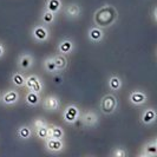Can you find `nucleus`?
Segmentation results:
<instances>
[{
    "mask_svg": "<svg viewBox=\"0 0 157 157\" xmlns=\"http://www.w3.org/2000/svg\"><path fill=\"white\" fill-rule=\"evenodd\" d=\"M118 20V11L112 4H104L101 7H98L94 13V26H98L101 29H109L112 27Z\"/></svg>",
    "mask_w": 157,
    "mask_h": 157,
    "instance_id": "f257e3e1",
    "label": "nucleus"
},
{
    "mask_svg": "<svg viewBox=\"0 0 157 157\" xmlns=\"http://www.w3.org/2000/svg\"><path fill=\"white\" fill-rule=\"evenodd\" d=\"M118 109V98L115 94H104L99 102V110L103 115L110 116L113 115Z\"/></svg>",
    "mask_w": 157,
    "mask_h": 157,
    "instance_id": "f03ea898",
    "label": "nucleus"
},
{
    "mask_svg": "<svg viewBox=\"0 0 157 157\" xmlns=\"http://www.w3.org/2000/svg\"><path fill=\"white\" fill-rule=\"evenodd\" d=\"M80 115H82V110L79 109L77 104H69L64 108L63 112H62V119L64 121L65 124L73 125L79 121Z\"/></svg>",
    "mask_w": 157,
    "mask_h": 157,
    "instance_id": "7ed1b4c3",
    "label": "nucleus"
},
{
    "mask_svg": "<svg viewBox=\"0 0 157 157\" xmlns=\"http://www.w3.org/2000/svg\"><path fill=\"white\" fill-rule=\"evenodd\" d=\"M31 38L33 41H36L38 44L47 43L51 38V31H50L48 26L41 23L34 25L31 29Z\"/></svg>",
    "mask_w": 157,
    "mask_h": 157,
    "instance_id": "20e7f679",
    "label": "nucleus"
},
{
    "mask_svg": "<svg viewBox=\"0 0 157 157\" xmlns=\"http://www.w3.org/2000/svg\"><path fill=\"white\" fill-rule=\"evenodd\" d=\"M66 148V144L64 140H57V138H51L48 137L44 141V149L50 155H59L62 154Z\"/></svg>",
    "mask_w": 157,
    "mask_h": 157,
    "instance_id": "39448f33",
    "label": "nucleus"
},
{
    "mask_svg": "<svg viewBox=\"0 0 157 157\" xmlns=\"http://www.w3.org/2000/svg\"><path fill=\"white\" fill-rule=\"evenodd\" d=\"M128 101L129 103L132 105V106H136V108H141L143 105H145L148 101H149V96L145 91H143L141 89H135L132 90L129 96H128Z\"/></svg>",
    "mask_w": 157,
    "mask_h": 157,
    "instance_id": "423d86ee",
    "label": "nucleus"
},
{
    "mask_svg": "<svg viewBox=\"0 0 157 157\" xmlns=\"http://www.w3.org/2000/svg\"><path fill=\"white\" fill-rule=\"evenodd\" d=\"M20 101V94L19 91L17 90L16 87H11V89H7L6 91H4L1 94V99H0V103L4 105V106H14L17 105Z\"/></svg>",
    "mask_w": 157,
    "mask_h": 157,
    "instance_id": "0eeeda50",
    "label": "nucleus"
},
{
    "mask_svg": "<svg viewBox=\"0 0 157 157\" xmlns=\"http://www.w3.org/2000/svg\"><path fill=\"white\" fill-rule=\"evenodd\" d=\"M79 121L82 122V124L84 128H87V129H94L98 125L99 123V116L98 113L94 110H86L84 112H82L80 115V118Z\"/></svg>",
    "mask_w": 157,
    "mask_h": 157,
    "instance_id": "6e6552de",
    "label": "nucleus"
},
{
    "mask_svg": "<svg viewBox=\"0 0 157 157\" xmlns=\"http://www.w3.org/2000/svg\"><path fill=\"white\" fill-rule=\"evenodd\" d=\"M25 87L27 90H31V91H34L37 94H41V92L45 89V84L38 75H29V76H26Z\"/></svg>",
    "mask_w": 157,
    "mask_h": 157,
    "instance_id": "1a4fd4ad",
    "label": "nucleus"
},
{
    "mask_svg": "<svg viewBox=\"0 0 157 157\" xmlns=\"http://www.w3.org/2000/svg\"><path fill=\"white\" fill-rule=\"evenodd\" d=\"M41 106L47 112H57L60 110L62 103L59 97H57L56 94H48L41 101Z\"/></svg>",
    "mask_w": 157,
    "mask_h": 157,
    "instance_id": "9d476101",
    "label": "nucleus"
},
{
    "mask_svg": "<svg viewBox=\"0 0 157 157\" xmlns=\"http://www.w3.org/2000/svg\"><path fill=\"white\" fill-rule=\"evenodd\" d=\"M62 11H63L65 18H67L70 20L79 19L80 16H82V12H83V10H82L78 2H69V4L64 5Z\"/></svg>",
    "mask_w": 157,
    "mask_h": 157,
    "instance_id": "9b49d317",
    "label": "nucleus"
},
{
    "mask_svg": "<svg viewBox=\"0 0 157 157\" xmlns=\"http://www.w3.org/2000/svg\"><path fill=\"white\" fill-rule=\"evenodd\" d=\"M33 65H34V57L29 52H24L21 55H19L17 59V66L23 72L30 71L33 67Z\"/></svg>",
    "mask_w": 157,
    "mask_h": 157,
    "instance_id": "f8f14e48",
    "label": "nucleus"
},
{
    "mask_svg": "<svg viewBox=\"0 0 157 157\" xmlns=\"http://www.w3.org/2000/svg\"><path fill=\"white\" fill-rule=\"evenodd\" d=\"M87 40L91 44H101L105 38V31L98 26H91L87 29Z\"/></svg>",
    "mask_w": 157,
    "mask_h": 157,
    "instance_id": "ddd939ff",
    "label": "nucleus"
},
{
    "mask_svg": "<svg viewBox=\"0 0 157 157\" xmlns=\"http://www.w3.org/2000/svg\"><path fill=\"white\" fill-rule=\"evenodd\" d=\"M157 119V113L155 108L152 106H149V108H145L144 110L142 111L141 117H140V121L141 123L144 126H151L156 123Z\"/></svg>",
    "mask_w": 157,
    "mask_h": 157,
    "instance_id": "4468645a",
    "label": "nucleus"
},
{
    "mask_svg": "<svg viewBox=\"0 0 157 157\" xmlns=\"http://www.w3.org/2000/svg\"><path fill=\"white\" fill-rule=\"evenodd\" d=\"M75 50H76V43L71 38H64V39L59 40V43L57 45V52L65 56L72 55L75 52Z\"/></svg>",
    "mask_w": 157,
    "mask_h": 157,
    "instance_id": "2eb2a0df",
    "label": "nucleus"
},
{
    "mask_svg": "<svg viewBox=\"0 0 157 157\" xmlns=\"http://www.w3.org/2000/svg\"><path fill=\"white\" fill-rule=\"evenodd\" d=\"M140 157H155L157 156V140H150L143 147L142 151L138 154Z\"/></svg>",
    "mask_w": 157,
    "mask_h": 157,
    "instance_id": "dca6fc26",
    "label": "nucleus"
},
{
    "mask_svg": "<svg viewBox=\"0 0 157 157\" xmlns=\"http://www.w3.org/2000/svg\"><path fill=\"white\" fill-rule=\"evenodd\" d=\"M24 99H25V103H26L29 106H31V108H36V106L40 105V104H41V101H43L41 94H37V92H34V91H31V90H27V92L25 94Z\"/></svg>",
    "mask_w": 157,
    "mask_h": 157,
    "instance_id": "f3484780",
    "label": "nucleus"
},
{
    "mask_svg": "<svg viewBox=\"0 0 157 157\" xmlns=\"http://www.w3.org/2000/svg\"><path fill=\"white\" fill-rule=\"evenodd\" d=\"M106 84H108V89L110 91H112V92H118L123 87V79L121 78L119 76H117V75H110L108 77Z\"/></svg>",
    "mask_w": 157,
    "mask_h": 157,
    "instance_id": "a211bd4d",
    "label": "nucleus"
},
{
    "mask_svg": "<svg viewBox=\"0 0 157 157\" xmlns=\"http://www.w3.org/2000/svg\"><path fill=\"white\" fill-rule=\"evenodd\" d=\"M34 134V130L32 129L31 125H27V124H24L20 125L17 129V137L20 140V141H29L33 137Z\"/></svg>",
    "mask_w": 157,
    "mask_h": 157,
    "instance_id": "6ab92c4d",
    "label": "nucleus"
},
{
    "mask_svg": "<svg viewBox=\"0 0 157 157\" xmlns=\"http://www.w3.org/2000/svg\"><path fill=\"white\" fill-rule=\"evenodd\" d=\"M11 84L16 89H23L25 87V82H26V76L24 75L23 71H16L11 75Z\"/></svg>",
    "mask_w": 157,
    "mask_h": 157,
    "instance_id": "aec40b11",
    "label": "nucleus"
},
{
    "mask_svg": "<svg viewBox=\"0 0 157 157\" xmlns=\"http://www.w3.org/2000/svg\"><path fill=\"white\" fill-rule=\"evenodd\" d=\"M57 21V14L48 11L46 8H44L40 13V23L46 25V26H52Z\"/></svg>",
    "mask_w": 157,
    "mask_h": 157,
    "instance_id": "412c9836",
    "label": "nucleus"
},
{
    "mask_svg": "<svg viewBox=\"0 0 157 157\" xmlns=\"http://www.w3.org/2000/svg\"><path fill=\"white\" fill-rule=\"evenodd\" d=\"M52 58H53V62H55L56 66H57V70H58L59 73L67 69V65H69L67 56L62 55V53H57V55L52 56Z\"/></svg>",
    "mask_w": 157,
    "mask_h": 157,
    "instance_id": "4be33fe9",
    "label": "nucleus"
},
{
    "mask_svg": "<svg viewBox=\"0 0 157 157\" xmlns=\"http://www.w3.org/2000/svg\"><path fill=\"white\" fill-rule=\"evenodd\" d=\"M63 6V0H45V4H44V8L53 12L56 14L62 12Z\"/></svg>",
    "mask_w": 157,
    "mask_h": 157,
    "instance_id": "5701e85b",
    "label": "nucleus"
},
{
    "mask_svg": "<svg viewBox=\"0 0 157 157\" xmlns=\"http://www.w3.org/2000/svg\"><path fill=\"white\" fill-rule=\"evenodd\" d=\"M48 136L51 138H57V140H64L65 137V131L63 126L57 125V124H51L48 125Z\"/></svg>",
    "mask_w": 157,
    "mask_h": 157,
    "instance_id": "b1692460",
    "label": "nucleus"
},
{
    "mask_svg": "<svg viewBox=\"0 0 157 157\" xmlns=\"http://www.w3.org/2000/svg\"><path fill=\"white\" fill-rule=\"evenodd\" d=\"M43 69H44L45 72L50 73V75H57V73H59L58 70H57V66H56L55 62H53L52 56L46 57V58L43 60Z\"/></svg>",
    "mask_w": 157,
    "mask_h": 157,
    "instance_id": "393cba45",
    "label": "nucleus"
},
{
    "mask_svg": "<svg viewBox=\"0 0 157 157\" xmlns=\"http://www.w3.org/2000/svg\"><path fill=\"white\" fill-rule=\"evenodd\" d=\"M34 135H36V137L40 140V141H45L47 140L50 136H48V125H45V126H41L39 129H36L34 130Z\"/></svg>",
    "mask_w": 157,
    "mask_h": 157,
    "instance_id": "a878e982",
    "label": "nucleus"
},
{
    "mask_svg": "<svg viewBox=\"0 0 157 157\" xmlns=\"http://www.w3.org/2000/svg\"><path fill=\"white\" fill-rule=\"evenodd\" d=\"M129 155V151L124 147H115L110 152L111 157H126Z\"/></svg>",
    "mask_w": 157,
    "mask_h": 157,
    "instance_id": "bb28decb",
    "label": "nucleus"
},
{
    "mask_svg": "<svg viewBox=\"0 0 157 157\" xmlns=\"http://www.w3.org/2000/svg\"><path fill=\"white\" fill-rule=\"evenodd\" d=\"M45 125H48L46 122V119L43 117H37L34 118L33 121H32L31 123V126L33 130H36V129H39V128H41V126H45Z\"/></svg>",
    "mask_w": 157,
    "mask_h": 157,
    "instance_id": "cd10ccee",
    "label": "nucleus"
},
{
    "mask_svg": "<svg viewBox=\"0 0 157 157\" xmlns=\"http://www.w3.org/2000/svg\"><path fill=\"white\" fill-rule=\"evenodd\" d=\"M6 55V48L4 46V44L0 41V59L4 58V56Z\"/></svg>",
    "mask_w": 157,
    "mask_h": 157,
    "instance_id": "c85d7f7f",
    "label": "nucleus"
},
{
    "mask_svg": "<svg viewBox=\"0 0 157 157\" xmlns=\"http://www.w3.org/2000/svg\"><path fill=\"white\" fill-rule=\"evenodd\" d=\"M157 7L156 6H154V8H152V13H151V18H152V21L156 24L157 23Z\"/></svg>",
    "mask_w": 157,
    "mask_h": 157,
    "instance_id": "c756f323",
    "label": "nucleus"
},
{
    "mask_svg": "<svg viewBox=\"0 0 157 157\" xmlns=\"http://www.w3.org/2000/svg\"><path fill=\"white\" fill-rule=\"evenodd\" d=\"M0 99H1V94H0Z\"/></svg>",
    "mask_w": 157,
    "mask_h": 157,
    "instance_id": "7c9ffc66",
    "label": "nucleus"
}]
</instances>
